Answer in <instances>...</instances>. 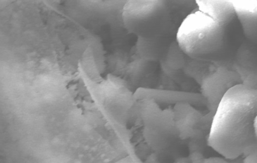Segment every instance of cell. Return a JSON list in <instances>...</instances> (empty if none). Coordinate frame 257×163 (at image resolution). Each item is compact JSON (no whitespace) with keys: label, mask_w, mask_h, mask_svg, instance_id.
Instances as JSON below:
<instances>
[{"label":"cell","mask_w":257,"mask_h":163,"mask_svg":"<svg viewBox=\"0 0 257 163\" xmlns=\"http://www.w3.org/2000/svg\"><path fill=\"white\" fill-rule=\"evenodd\" d=\"M241 82L237 72L223 67H218L203 77L200 82L201 94L209 112L213 114L226 92Z\"/></svg>","instance_id":"obj_5"},{"label":"cell","mask_w":257,"mask_h":163,"mask_svg":"<svg viewBox=\"0 0 257 163\" xmlns=\"http://www.w3.org/2000/svg\"><path fill=\"white\" fill-rule=\"evenodd\" d=\"M176 42L192 59L209 56L219 47L218 27L214 19L199 9L192 11L178 28Z\"/></svg>","instance_id":"obj_2"},{"label":"cell","mask_w":257,"mask_h":163,"mask_svg":"<svg viewBox=\"0 0 257 163\" xmlns=\"http://www.w3.org/2000/svg\"><path fill=\"white\" fill-rule=\"evenodd\" d=\"M227 159L222 157L212 156L205 158L203 162L206 163H227Z\"/></svg>","instance_id":"obj_11"},{"label":"cell","mask_w":257,"mask_h":163,"mask_svg":"<svg viewBox=\"0 0 257 163\" xmlns=\"http://www.w3.org/2000/svg\"><path fill=\"white\" fill-rule=\"evenodd\" d=\"M184 55L176 42L170 44L161 59L163 68L169 73L180 70L185 63Z\"/></svg>","instance_id":"obj_9"},{"label":"cell","mask_w":257,"mask_h":163,"mask_svg":"<svg viewBox=\"0 0 257 163\" xmlns=\"http://www.w3.org/2000/svg\"><path fill=\"white\" fill-rule=\"evenodd\" d=\"M254 130L255 138L257 141V115L255 118L254 122Z\"/></svg>","instance_id":"obj_12"},{"label":"cell","mask_w":257,"mask_h":163,"mask_svg":"<svg viewBox=\"0 0 257 163\" xmlns=\"http://www.w3.org/2000/svg\"><path fill=\"white\" fill-rule=\"evenodd\" d=\"M170 7L167 0H125L122 11L124 28L137 38L162 35L169 23Z\"/></svg>","instance_id":"obj_3"},{"label":"cell","mask_w":257,"mask_h":163,"mask_svg":"<svg viewBox=\"0 0 257 163\" xmlns=\"http://www.w3.org/2000/svg\"><path fill=\"white\" fill-rule=\"evenodd\" d=\"M243 162L244 163H257V150L244 156Z\"/></svg>","instance_id":"obj_10"},{"label":"cell","mask_w":257,"mask_h":163,"mask_svg":"<svg viewBox=\"0 0 257 163\" xmlns=\"http://www.w3.org/2000/svg\"><path fill=\"white\" fill-rule=\"evenodd\" d=\"M257 115V88L244 83L230 88L213 114L207 144L227 159L257 149L254 122Z\"/></svg>","instance_id":"obj_1"},{"label":"cell","mask_w":257,"mask_h":163,"mask_svg":"<svg viewBox=\"0 0 257 163\" xmlns=\"http://www.w3.org/2000/svg\"><path fill=\"white\" fill-rule=\"evenodd\" d=\"M140 103V117L143 135L147 143L154 150L167 148L178 136L173 110H162L153 100L144 98Z\"/></svg>","instance_id":"obj_4"},{"label":"cell","mask_w":257,"mask_h":163,"mask_svg":"<svg viewBox=\"0 0 257 163\" xmlns=\"http://www.w3.org/2000/svg\"><path fill=\"white\" fill-rule=\"evenodd\" d=\"M163 35L150 38L138 37L136 48L141 59L148 62L161 59L168 47Z\"/></svg>","instance_id":"obj_8"},{"label":"cell","mask_w":257,"mask_h":163,"mask_svg":"<svg viewBox=\"0 0 257 163\" xmlns=\"http://www.w3.org/2000/svg\"><path fill=\"white\" fill-rule=\"evenodd\" d=\"M173 110L178 136L182 139L195 136L198 133L197 127L200 123L202 114L187 102L176 103Z\"/></svg>","instance_id":"obj_7"},{"label":"cell","mask_w":257,"mask_h":163,"mask_svg":"<svg viewBox=\"0 0 257 163\" xmlns=\"http://www.w3.org/2000/svg\"><path fill=\"white\" fill-rule=\"evenodd\" d=\"M133 96L136 101L149 98L158 104H176L187 102L192 105H206L201 93L183 91L140 87L134 92Z\"/></svg>","instance_id":"obj_6"}]
</instances>
